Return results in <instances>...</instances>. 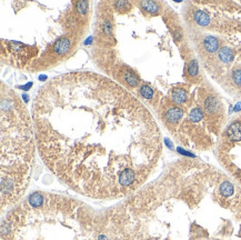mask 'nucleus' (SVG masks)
<instances>
[{"mask_svg": "<svg viewBox=\"0 0 241 240\" xmlns=\"http://www.w3.org/2000/svg\"><path fill=\"white\" fill-rule=\"evenodd\" d=\"M2 57H7L9 62L16 66L27 64L29 60L36 57L38 50L33 47H29L14 41L2 40Z\"/></svg>", "mask_w": 241, "mask_h": 240, "instance_id": "f257e3e1", "label": "nucleus"}, {"mask_svg": "<svg viewBox=\"0 0 241 240\" xmlns=\"http://www.w3.org/2000/svg\"><path fill=\"white\" fill-rule=\"evenodd\" d=\"M182 117H183V111L181 108L179 107H170L168 110L164 113V119L168 122L169 125H177L180 121Z\"/></svg>", "mask_w": 241, "mask_h": 240, "instance_id": "f03ea898", "label": "nucleus"}, {"mask_svg": "<svg viewBox=\"0 0 241 240\" xmlns=\"http://www.w3.org/2000/svg\"><path fill=\"white\" fill-rule=\"evenodd\" d=\"M228 138L231 141H239L241 140V122L236 121L233 122L227 130Z\"/></svg>", "mask_w": 241, "mask_h": 240, "instance_id": "7ed1b4c3", "label": "nucleus"}, {"mask_svg": "<svg viewBox=\"0 0 241 240\" xmlns=\"http://www.w3.org/2000/svg\"><path fill=\"white\" fill-rule=\"evenodd\" d=\"M220 41L213 36H207L203 40V47L208 53H214L219 49Z\"/></svg>", "mask_w": 241, "mask_h": 240, "instance_id": "20e7f679", "label": "nucleus"}, {"mask_svg": "<svg viewBox=\"0 0 241 240\" xmlns=\"http://www.w3.org/2000/svg\"><path fill=\"white\" fill-rule=\"evenodd\" d=\"M171 99L173 102H176L178 105H182L187 101L188 99V93L185 89L182 88H177L174 89L172 93H171Z\"/></svg>", "mask_w": 241, "mask_h": 240, "instance_id": "39448f33", "label": "nucleus"}, {"mask_svg": "<svg viewBox=\"0 0 241 240\" xmlns=\"http://www.w3.org/2000/svg\"><path fill=\"white\" fill-rule=\"evenodd\" d=\"M139 7L142 10H145V11L152 14H157L160 10V4L159 2H155V1H143V2L139 4Z\"/></svg>", "mask_w": 241, "mask_h": 240, "instance_id": "423d86ee", "label": "nucleus"}, {"mask_svg": "<svg viewBox=\"0 0 241 240\" xmlns=\"http://www.w3.org/2000/svg\"><path fill=\"white\" fill-rule=\"evenodd\" d=\"M139 93H140V97H142L143 99H147V100H149V101L155 100V98H156L155 90H153L150 86L146 85V83H143V85L140 86V88H139Z\"/></svg>", "mask_w": 241, "mask_h": 240, "instance_id": "0eeeda50", "label": "nucleus"}, {"mask_svg": "<svg viewBox=\"0 0 241 240\" xmlns=\"http://www.w3.org/2000/svg\"><path fill=\"white\" fill-rule=\"evenodd\" d=\"M193 20L199 26H201V27H206V26H208L210 23L209 16L206 14L205 11H202V10H197L195 14H193Z\"/></svg>", "mask_w": 241, "mask_h": 240, "instance_id": "6e6552de", "label": "nucleus"}, {"mask_svg": "<svg viewBox=\"0 0 241 240\" xmlns=\"http://www.w3.org/2000/svg\"><path fill=\"white\" fill-rule=\"evenodd\" d=\"M219 59L224 64L231 62L233 59V51L228 47H223L219 50Z\"/></svg>", "mask_w": 241, "mask_h": 240, "instance_id": "1a4fd4ad", "label": "nucleus"}, {"mask_svg": "<svg viewBox=\"0 0 241 240\" xmlns=\"http://www.w3.org/2000/svg\"><path fill=\"white\" fill-rule=\"evenodd\" d=\"M205 109L209 113H214L219 109V101L214 97H208L205 101Z\"/></svg>", "mask_w": 241, "mask_h": 240, "instance_id": "9d476101", "label": "nucleus"}, {"mask_svg": "<svg viewBox=\"0 0 241 240\" xmlns=\"http://www.w3.org/2000/svg\"><path fill=\"white\" fill-rule=\"evenodd\" d=\"M219 191H220V194H221L222 197H226V198H227V197H230V196L233 194L234 187H233L232 184L226 181V182H223V184L220 185V187H219Z\"/></svg>", "mask_w": 241, "mask_h": 240, "instance_id": "9b49d317", "label": "nucleus"}, {"mask_svg": "<svg viewBox=\"0 0 241 240\" xmlns=\"http://www.w3.org/2000/svg\"><path fill=\"white\" fill-rule=\"evenodd\" d=\"M202 117H203V112H202V110H201L199 107L193 108V109L190 111V113H189V119H190L192 122H199V121L202 119Z\"/></svg>", "mask_w": 241, "mask_h": 240, "instance_id": "f8f14e48", "label": "nucleus"}, {"mask_svg": "<svg viewBox=\"0 0 241 240\" xmlns=\"http://www.w3.org/2000/svg\"><path fill=\"white\" fill-rule=\"evenodd\" d=\"M198 71H199V66L197 60H191L190 64L188 65V74L191 77H196L198 74Z\"/></svg>", "mask_w": 241, "mask_h": 240, "instance_id": "ddd939ff", "label": "nucleus"}, {"mask_svg": "<svg viewBox=\"0 0 241 240\" xmlns=\"http://www.w3.org/2000/svg\"><path fill=\"white\" fill-rule=\"evenodd\" d=\"M232 81L241 87V69H236L232 72Z\"/></svg>", "mask_w": 241, "mask_h": 240, "instance_id": "4468645a", "label": "nucleus"}]
</instances>
